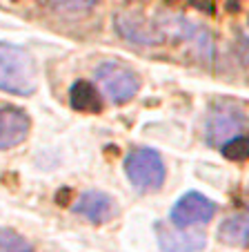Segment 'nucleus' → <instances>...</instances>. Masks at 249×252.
<instances>
[{"mask_svg": "<svg viewBox=\"0 0 249 252\" xmlns=\"http://www.w3.org/2000/svg\"><path fill=\"white\" fill-rule=\"evenodd\" d=\"M125 172H127L129 181L145 192L160 190L165 183V163L160 158V154L156 150L149 148H138L125 158Z\"/></svg>", "mask_w": 249, "mask_h": 252, "instance_id": "nucleus-4", "label": "nucleus"}, {"mask_svg": "<svg viewBox=\"0 0 249 252\" xmlns=\"http://www.w3.org/2000/svg\"><path fill=\"white\" fill-rule=\"evenodd\" d=\"M96 81H98L103 94L116 105L129 103L140 90V81H138L136 71L116 61L100 63L96 67Z\"/></svg>", "mask_w": 249, "mask_h": 252, "instance_id": "nucleus-2", "label": "nucleus"}, {"mask_svg": "<svg viewBox=\"0 0 249 252\" xmlns=\"http://www.w3.org/2000/svg\"><path fill=\"white\" fill-rule=\"evenodd\" d=\"M222 157L229 161H245L247 158V136H236L231 141L222 143Z\"/></svg>", "mask_w": 249, "mask_h": 252, "instance_id": "nucleus-13", "label": "nucleus"}, {"mask_svg": "<svg viewBox=\"0 0 249 252\" xmlns=\"http://www.w3.org/2000/svg\"><path fill=\"white\" fill-rule=\"evenodd\" d=\"M98 0H45V5L60 14H87L96 7Z\"/></svg>", "mask_w": 249, "mask_h": 252, "instance_id": "nucleus-11", "label": "nucleus"}, {"mask_svg": "<svg viewBox=\"0 0 249 252\" xmlns=\"http://www.w3.org/2000/svg\"><path fill=\"white\" fill-rule=\"evenodd\" d=\"M156 239L163 252H198L207 246V234L200 230H180L174 225L158 221L156 223Z\"/></svg>", "mask_w": 249, "mask_h": 252, "instance_id": "nucleus-6", "label": "nucleus"}, {"mask_svg": "<svg viewBox=\"0 0 249 252\" xmlns=\"http://www.w3.org/2000/svg\"><path fill=\"white\" fill-rule=\"evenodd\" d=\"M0 252H31V246L9 228H0Z\"/></svg>", "mask_w": 249, "mask_h": 252, "instance_id": "nucleus-12", "label": "nucleus"}, {"mask_svg": "<svg viewBox=\"0 0 249 252\" xmlns=\"http://www.w3.org/2000/svg\"><path fill=\"white\" fill-rule=\"evenodd\" d=\"M69 105L76 112H87V114H98L103 110V98L98 90L87 81H78L69 90Z\"/></svg>", "mask_w": 249, "mask_h": 252, "instance_id": "nucleus-9", "label": "nucleus"}, {"mask_svg": "<svg viewBox=\"0 0 249 252\" xmlns=\"http://www.w3.org/2000/svg\"><path fill=\"white\" fill-rule=\"evenodd\" d=\"M214 214H216V203L214 201H209L200 192H187L176 201V205L169 212V219L174 223V228L189 230L194 225L209 223L214 219Z\"/></svg>", "mask_w": 249, "mask_h": 252, "instance_id": "nucleus-5", "label": "nucleus"}, {"mask_svg": "<svg viewBox=\"0 0 249 252\" xmlns=\"http://www.w3.org/2000/svg\"><path fill=\"white\" fill-rule=\"evenodd\" d=\"M247 127V116H245L243 107L236 105L234 100H221L209 110L205 121V132L207 141L212 145L221 148L222 143L231 141V138L240 136V132Z\"/></svg>", "mask_w": 249, "mask_h": 252, "instance_id": "nucleus-3", "label": "nucleus"}, {"mask_svg": "<svg viewBox=\"0 0 249 252\" xmlns=\"http://www.w3.org/2000/svg\"><path fill=\"white\" fill-rule=\"evenodd\" d=\"M249 225H247V214H234V217H227L225 221L218 228V239L222 243H229V246H247L249 241Z\"/></svg>", "mask_w": 249, "mask_h": 252, "instance_id": "nucleus-10", "label": "nucleus"}, {"mask_svg": "<svg viewBox=\"0 0 249 252\" xmlns=\"http://www.w3.org/2000/svg\"><path fill=\"white\" fill-rule=\"evenodd\" d=\"M31 121L27 112L18 107H5L0 110V150H11L29 136Z\"/></svg>", "mask_w": 249, "mask_h": 252, "instance_id": "nucleus-7", "label": "nucleus"}, {"mask_svg": "<svg viewBox=\"0 0 249 252\" xmlns=\"http://www.w3.org/2000/svg\"><path fill=\"white\" fill-rule=\"evenodd\" d=\"M0 90L18 96L36 92V63L25 47L0 43Z\"/></svg>", "mask_w": 249, "mask_h": 252, "instance_id": "nucleus-1", "label": "nucleus"}, {"mask_svg": "<svg viewBox=\"0 0 249 252\" xmlns=\"http://www.w3.org/2000/svg\"><path fill=\"white\" fill-rule=\"evenodd\" d=\"M74 212L89 221H94V223H105V221H109L113 214H116V203H113V199L109 194H105V192L91 190V192H85V194L76 201Z\"/></svg>", "mask_w": 249, "mask_h": 252, "instance_id": "nucleus-8", "label": "nucleus"}]
</instances>
